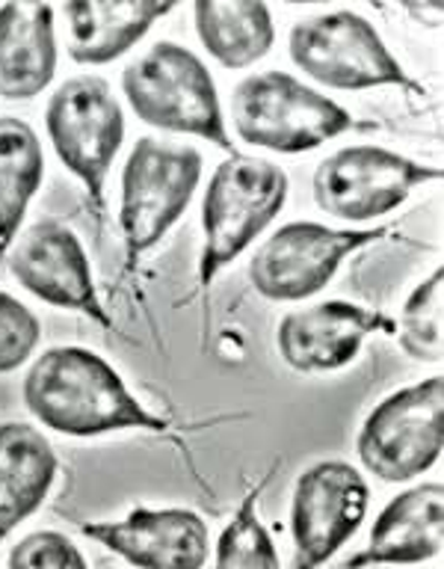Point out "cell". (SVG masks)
<instances>
[{
  "mask_svg": "<svg viewBox=\"0 0 444 569\" xmlns=\"http://www.w3.org/2000/svg\"><path fill=\"white\" fill-rule=\"evenodd\" d=\"M44 131L65 172L87 190L98 222H104L107 181L124 142V110L110 80L89 71L62 80L44 107Z\"/></svg>",
  "mask_w": 444,
  "mask_h": 569,
  "instance_id": "52a82bcc",
  "label": "cell"
},
{
  "mask_svg": "<svg viewBox=\"0 0 444 569\" xmlns=\"http://www.w3.org/2000/svg\"><path fill=\"white\" fill-rule=\"evenodd\" d=\"M287 53L293 66L323 89H400L424 96V87L394 57L380 30L353 9H332L293 21Z\"/></svg>",
  "mask_w": 444,
  "mask_h": 569,
  "instance_id": "8992f818",
  "label": "cell"
},
{
  "mask_svg": "<svg viewBox=\"0 0 444 569\" xmlns=\"http://www.w3.org/2000/svg\"><path fill=\"white\" fill-rule=\"evenodd\" d=\"M60 66L57 9L36 0L0 7V98L30 101L53 83Z\"/></svg>",
  "mask_w": 444,
  "mask_h": 569,
  "instance_id": "2e32d148",
  "label": "cell"
},
{
  "mask_svg": "<svg viewBox=\"0 0 444 569\" xmlns=\"http://www.w3.org/2000/svg\"><path fill=\"white\" fill-rule=\"evenodd\" d=\"M394 231L397 226L346 229L314 220L284 222L249 258V284L270 302H305L335 279L346 258L389 240Z\"/></svg>",
  "mask_w": 444,
  "mask_h": 569,
  "instance_id": "9c48e42d",
  "label": "cell"
},
{
  "mask_svg": "<svg viewBox=\"0 0 444 569\" xmlns=\"http://www.w3.org/2000/svg\"><path fill=\"white\" fill-rule=\"evenodd\" d=\"M7 270L27 293L53 309L78 311L110 329L113 320L98 297L92 261L78 231L60 220H39L27 226L7 252Z\"/></svg>",
  "mask_w": 444,
  "mask_h": 569,
  "instance_id": "7c38bea8",
  "label": "cell"
},
{
  "mask_svg": "<svg viewBox=\"0 0 444 569\" xmlns=\"http://www.w3.org/2000/svg\"><path fill=\"white\" fill-rule=\"evenodd\" d=\"M373 336L394 338V318L362 302L323 300L279 320L275 350L296 373H335L350 368Z\"/></svg>",
  "mask_w": 444,
  "mask_h": 569,
  "instance_id": "4fadbf2b",
  "label": "cell"
},
{
  "mask_svg": "<svg viewBox=\"0 0 444 569\" xmlns=\"http://www.w3.org/2000/svg\"><path fill=\"white\" fill-rule=\"evenodd\" d=\"M444 451V377L433 373L382 398L355 436L362 469L385 483H412Z\"/></svg>",
  "mask_w": 444,
  "mask_h": 569,
  "instance_id": "30bf717a",
  "label": "cell"
},
{
  "mask_svg": "<svg viewBox=\"0 0 444 569\" xmlns=\"http://www.w3.org/2000/svg\"><path fill=\"white\" fill-rule=\"evenodd\" d=\"M291 181L279 163L246 151H234L216 163L202 193V249L195 264L199 291H211L282 213Z\"/></svg>",
  "mask_w": 444,
  "mask_h": 569,
  "instance_id": "3957f363",
  "label": "cell"
},
{
  "mask_svg": "<svg viewBox=\"0 0 444 569\" xmlns=\"http://www.w3.org/2000/svg\"><path fill=\"white\" fill-rule=\"evenodd\" d=\"M273 471H266L264 478L246 489V496L240 498L238 510L231 513L225 528L216 537L213 546V569H282V558L275 549L273 533L266 531L261 519V496L266 483L273 480Z\"/></svg>",
  "mask_w": 444,
  "mask_h": 569,
  "instance_id": "44dd1931",
  "label": "cell"
},
{
  "mask_svg": "<svg viewBox=\"0 0 444 569\" xmlns=\"http://www.w3.org/2000/svg\"><path fill=\"white\" fill-rule=\"evenodd\" d=\"M444 270L435 267L412 288L403 302L400 318H394V338L400 350L415 362L442 365L444 356Z\"/></svg>",
  "mask_w": 444,
  "mask_h": 569,
  "instance_id": "7402d4cb",
  "label": "cell"
},
{
  "mask_svg": "<svg viewBox=\"0 0 444 569\" xmlns=\"http://www.w3.org/2000/svg\"><path fill=\"white\" fill-rule=\"evenodd\" d=\"M442 169L385 146L355 142L320 160L311 176V199L346 229H371L421 187L442 181Z\"/></svg>",
  "mask_w": 444,
  "mask_h": 569,
  "instance_id": "ba28073f",
  "label": "cell"
},
{
  "mask_svg": "<svg viewBox=\"0 0 444 569\" xmlns=\"http://www.w3.org/2000/svg\"><path fill=\"white\" fill-rule=\"evenodd\" d=\"M80 533L137 569H204L211 531L190 507H133L122 519L83 522Z\"/></svg>",
  "mask_w": 444,
  "mask_h": 569,
  "instance_id": "5bb4252c",
  "label": "cell"
},
{
  "mask_svg": "<svg viewBox=\"0 0 444 569\" xmlns=\"http://www.w3.org/2000/svg\"><path fill=\"white\" fill-rule=\"evenodd\" d=\"M444 487L442 480H421L391 498L373 519L367 542L341 569L417 567L442 555Z\"/></svg>",
  "mask_w": 444,
  "mask_h": 569,
  "instance_id": "9a60e30c",
  "label": "cell"
},
{
  "mask_svg": "<svg viewBox=\"0 0 444 569\" xmlns=\"http://www.w3.org/2000/svg\"><path fill=\"white\" fill-rule=\"evenodd\" d=\"M231 128L249 149L273 154H305L353 131L380 124L353 116L332 96L291 71H258L231 92Z\"/></svg>",
  "mask_w": 444,
  "mask_h": 569,
  "instance_id": "7a4b0ae2",
  "label": "cell"
},
{
  "mask_svg": "<svg viewBox=\"0 0 444 569\" xmlns=\"http://www.w3.org/2000/svg\"><path fill=\"white\" fill-rule=\"evenodd\" d=\"M204 158L195 146L140 137L119 181V231L124 276L140 270L142 258L163 243L184 217L202 184Z\"/></svg>",
  "mask_w": 444,
  "mask_h": 569,
  "instance_id": "5b68a950",
  "label": "cell"
},
{
  "mask_svg": "<svg viewBox=\"0 0 444 569\" xmlns=\"http://www.w3.org/2000/svg\"><path fill=\"white\" fill-rule=\"evenodd\" d=\"M371 510V487L359 466L317 460L291 492V569H323L353 540Z\"/></svg>",
  "mask_w": 444,
  "mask_h": 569,
  "instance_id": "8fae6325",
  "label": "cell"
},
{
  "mask_svg": "<svg viewBox=\"0 0 444 569\" xmlns=\"http://www.w3.org/2000/svg\"><path fill=\"white\" fill-rule=\"evenodd\" d=\"M122 96L140 122L195 137L234 154L220 92L202 57L178 42H154L122 69Z\"/></svg>",
  "mask_w": 444,
  "mask_h": 569,
  "instance_id": "277c9868",
  "label": "cell"
},
{
  "mask_svg": "<svg viewBox=\"0 0 444 569\" xmlns=\"http://www.w3.org/2000/svg\"><path fill=\"white\" fill-rule=\"evenodd\" d=\"M39 345H42V320L18 297L0 291V377L21 371L27 362H33Z\"/></svg>",
  "mask_w": 444,
  "mask_h": 569,
  "instance_id": "603a6c76",
  "label": "cell"
},
{
  "mask_svg": "<svg viewBox=\"0 0 444 569\" xmlns=\"http://www.w3.org/2000/svg\"><path fill=\"white\" fill-rule=\"evenodd\" d=\"M44 181V149L33 124L0 116V261L24 229Z\"/></svg>",
  "mask_w": 444,
  "mask_h": 569,
  "instance_id": "ffe728a7",
  "label": "cell"
},
{
  "mask_svg": "<svg viewBox=\"0 0 444 569\" xmlns=\"http://www.w3.org/2000/svg\"><path fill=\"white\" fill-rule=\"evenodd\" d=\"M21 398L36 425L69 439L124 430L167 433L169 418L151 412L104 356L78 345L48 347L30 362Z\"/></svg>",
  "mask_w": 444,
  "mask_h": 569,
  "instance_id": "6da1fadb",
  "label": "cell"
},
{
  "mask_svg": "<svg viewBox=\"0 0 444 569\" xmlns=\"http://www.w3.org/2000/svg\"><path fill=\"white\" fill-rule=\"evenodd\" d=\"M193 30L208 57L229 71L252 69L275 44L273 9L261 0H199Z\"/></svg>",
  "mask_w": 444,
  "mask_h": 569,
  "instance_id": "d6986e66",
  "label": "cell"
},
{
  "mask_svg": "<svg viewBox=\"0 0 444 569\" xmlns=\"http://www.w3.org/2000/svg\"><path fill=\"white\" fill-rule=\"evenodd\" d=\"M60 460L42 427L0 421V546L48 501Z\"/></svg>",
  "mask_w": 444,
  "mask_h": 569,
  "instance_id": "ac0fdd59",
  "label": "cell"
},
{
  "mask_svg": "<svg viewBox=\"0 0 444 569\" xmlns=\"http://www.w3.org/2000/svg\"><path fill=\"white\" fill-rule=\"evenodd\" d=\"M7 569H89V563L62 531H33L9 549Z\"/></svg>",
  "mask_w": 444,
  "mask_h": 569,
  "instance_id": "cb8c5ba5",
  "label": "cell"
},
{
  "mask_svg": "<svg viewBox=\"0 0 444 569\" xmlns=\"http://www.w3.org/2000/svg\"><path fill=\"white\" fill-rule=\"evenodd\" d=\"M172 9V0H69L60 7L69 57L78 66L115 62Z\"/></svg>",
  "mask_w": 444,
  "mask_h": 569,
  "instance_id": "e0dca14e",
  "label": "cell"
}]
</instances>
